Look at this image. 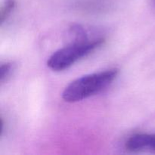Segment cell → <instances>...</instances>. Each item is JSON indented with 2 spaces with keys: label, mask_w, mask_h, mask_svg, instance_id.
<instances>
[{
  "label": "cell",
  "mask_w": 155,
  "mask_h": 155,
  "mask_svg": "<svg viewBox=\"0 0 155 155\" xmlns=\"http://www.w3.org/2000/svg\"><path fill=\"white\" fill-rule=\"evenodd\" d=\"M117 68L83 76L71 82L64 90L62 97L67 102H77L92 96L110 86L117 78Z\"/></svg>",
  "instance_id": "6da1fadb"
},
{
  "label": "cell",
  "mask_w": 155,
  "mask_h": 155,
  "mask_svg": "<svg viewBox=\"0 0 155 155\" xmlns=\"http://www.w3.org/2000/svg\"><path fill=\"white\" fill-rule=\"evenodd\" d=\"M102 38L87 40H74V43L60 48L53 53L47 61V65L54 71H61L67 69L75 62L104 44Z\"/></svg>",
  "instance_id": "7a4b0ae2"
},
{
  "label": "cell",
  "mask_w": 155,
  "mask_h": 155,
  "mask_svg": "<svg viewBox=\"0 0 155 155\" xmlns=\"http://www.w3.org/2000/svg\"><path fill=\"white\" fill-rule=\"evenodd\" d=\"M126 149L132 152L148 151L155 154V134L138 133L130 136L126 142Z\"/></svg>",
  "instance_id": "3957f363"
},
{
  "label": "cell",
  "mask_w": 155,
  "mask_h": 155,
  "mask_svg": "<svg viewBox=\"0 0 155 155\" xmlns=\"http://www.w3.org/2000/svg\"><path fill=\"white\" fill-rule=\"evenodd\" d=\"M15 7V0H5L0 9V23L2 24L8 18Z\"/></svg>",
  "instance_id": "277c9868"
},
{
  "label": "cell",
  "mask_w": 155,
  "mask_h": 155,
  "mask_svg": "<svg viewBox=\"0 0 155 155\" xmlns=\"http://www.w3.org/2000/svg\"><path fill=\"white\" fill-rule=\"evenodd\" d=\"M12 71V63L2 64L0 67V82L3 83L10 75Z\"/></svg>",
  "instance_id": "5b68a950"
}]
</instances>
